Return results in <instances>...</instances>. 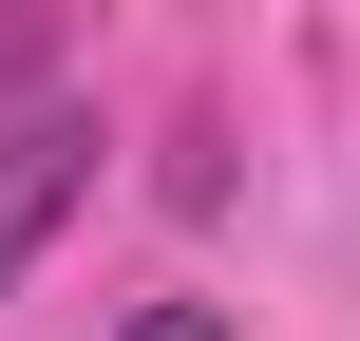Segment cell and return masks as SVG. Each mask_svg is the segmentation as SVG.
I'll list each match as a JSON object with an SVG mask.
<instances>
[{"instance_id": "cell-1", "label": "cell", "mask_w": 360, "mask_h": 341, "mask_svg": "<svg viewBox=\"0 0 360 341\" xmlns=\"http://www.w3.org/2000/svg\"><path fill=\"white\" fill-rule=\"evenodd\" d=\"M76 209H95V114H19V133H0V285H19Z\"/></svg>"}, {"instance_id": "cell-2", "label": "cell", "mask_w": 360, "mask_h": 341, "mask_svg": "<svg viewBox=\"0 0 360 341\" xmlns=\"http://www.w3.org/2000/svg\"><path fill=\"white\" fill-rule=\"evenodd\" d=\"M114 341H247V323H228V304H133Z\"/></svg>"}, {"instance_id": "cell-3", "label": "cell", "mask_w": 360, "mask_h": 341, "mask_svg": "<svg viewBox=\"0 0 360 341\" xmlns=\"http://www.w3.org/2000/svg\"><path fill=\"white\" fill-rule=\"evenodd\" d=\"M38 57H57V19H38V0H0V95H19Z\"/></svg>"}]
</instances>
